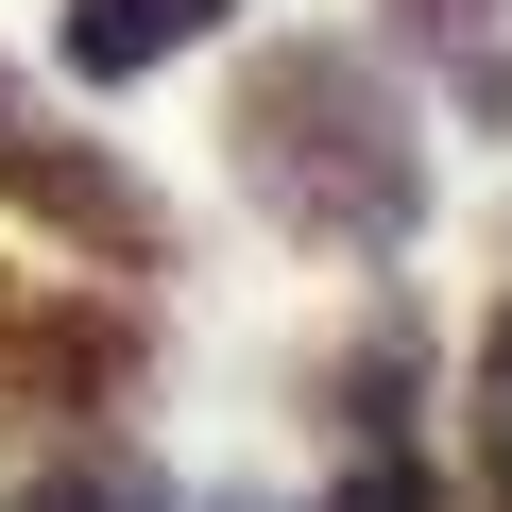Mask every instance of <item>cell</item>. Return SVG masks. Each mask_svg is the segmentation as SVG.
<instances>
[{
	"label": "cell",
	"instance_id": "1",
	"mask_svg": "<svg viewBox=\"0 0 512 512\" xmlns=\"http://www.w3.org/2000/svg\"><path fill=\"white\" fill-rule=\"evenodd\" d=\"M222 154L256 188V222L308 256H410L427 239V120L359 35H274L222 86Z\"/></svg>",
	"mask_w": 512,
	"mask_h": 512
},
{
	"label": "cell",
	"instance_id": "2",
	"mask_svg": "<svg viewBox=\"0 0 512 512\" xmlns=\"http://www.w3.org/2000/svg\"><path fill=\"white\" fill-rule=\"evenodd\" d=\"M0 205H18L52 256H86V274H171V205H154L103 137H69L18 69H0Z\"/></svg>",
	"mask_w": 512,
	"mask_h": 512
},
{
	"label": "cell",
	"instance_id": "3",
	"mask_svg": "<svg viewBox=\"0 0 512 512\" xmlns=\"http://www.w3.org/2000/svg\"><path fill=\"white\" fill-rule=\"evenodd\" d=\"M154 376V325L120 291H52V274H0V410H52V427H103L137 410Z\"/></svg>",
	"mask_w": 512,
	"mask_h": 512
},
{
	"label": "cell",
	"instance_id": "4",
	"mask_svg": "<svg viewBox=\"0 0 512 512\" xmlns=\"http://www.w3.org/2000/svg\"><path fill=\"white\" fill-rule=\"evenodd\" d=\"M239 0H52V69L69 86H154L171 52H205Z\"/></svg>",
	"mask_w": 512,
	"mask_h": 512
},
{
	"label": "cell",
	"instance_id": "5",
	"mask_svg": "<svg viewBox=\"0 0 512 512\" xmlns=\"http://www.w3.org/2000/svg\"><path fill=\"white\" fill-rule=\"evenodd\" d=\"M0 512H171V478L120 427H69V444H35L18 478H0Z\"/></svg>",
	"mask_w": 512,
	"mask_h": 512
},
{
	"label": "cell",
	"instance_id": "6",
	"mask_svg": "<svg viewBox=\"0 0 512 512\" xmlns=\"http://www.w3.org/2000/svg\"><path fill=\"white\" fill-rule=\"evenodd\" d=\"M410 393H427V342H410V325H359L342 376H325V410H342L359 444H410Z\"/></svg>",
	"mask_w": 512,
	"mask_h": 512
},
{
	"label": "cell",
	"instance_id": "7",
	"mask_svg": "<svg viewBox=\"0 0 512 512\" xmlns=\"http://www.w3.org/2000/svg\"><path fill=\"white\" fill-rule=\"evenodd\" d=\"M376 35H393V52H444V69H461V52H495V35H512V0H376Z\"/></svg>",
	"mask_w": 512,
	"mask_h": 512
},
{
	"label": "cell",
	"instance_id": "8",
	"mask_svg": "<svg viewBox=\"0 0 512 512\" xmlns=\"http://www.w3.org/2000/svg\"><path fill=\"white\" fill-rule=\"evenodd\" d=\"M325 512H444V478H427L410 444H359V478H342Z\"/></svg>",
	"mask_w": 512,
	"mask_h": 512
},
{
	"label": "cell",
	"instance_id": "9",
	"mask_svg": "<svg viewBox=\"0 0 512 512\" xmlns=\"http://www.w3.org/2000/svg\"><path fill=\"white\" fill-rule=\"evenodd\" d=\"M478 478H495V512H512V308H495V342H478Z\"/></svg>",
	"mask_w": 512,
	"mask_h": 512
}]
</instances>
